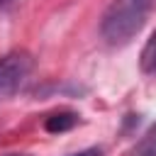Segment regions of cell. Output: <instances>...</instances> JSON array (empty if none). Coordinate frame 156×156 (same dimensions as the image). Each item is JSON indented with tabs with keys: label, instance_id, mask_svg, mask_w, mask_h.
<instances>
[{
	"label": "cell",
	"instance_id": "277c9868",
	"mask_svg": "<svg viewBox=\"0 0 156 156\" xmlns=\"http://www.w3.org/2000/svg\"><path fill=\"white\" fill-rule=\"evenodd\" d=\"M141 71L146 73H156V32L149 37L144 51H141Z\"/></svg>",
	"mask_w": 156,
	"mask_h": 156
},
{
	"label": "cell",
	"instance_id": "7a4b0ae2",
	"mask_svg": "<svg viewBox=\"0 0 156 156\" xmlns=\"http://www.w3.org/2000/svg\"><path fill=\"white\" fill-rule=\"evenodd\" d=\"M32 71V56L24 51H15L0 58V98L12 95L15 90L22 88Z\"/></svg>",
	"mask_w": 156,
	"mask_h": 156
},
{
	"label": "cell",
	"instance_id": "5b68a950",
	"mask_svg": "<svg viewBox=\"0 0 156 156\" xmlns=\"http://www.w3.org/2000/svg\"><path fill=\"white\" fill-rule=\"evenodd\" d=\"M71 156H100V149H85V151H78V154H71Z\"/></svg>",
	"mask_w": 156,
	"mask_h": 156
},
{
	"label": "cell",
	"instance_id": "3957f363",
	"mask_svg": "<svg viewBox=\"0 0 156 156\" xmlns=\"http://www.w3.org/2000/svg\"><path fill=\"white\" fill-rule=\"evenodd\" d=\"M76 124H78V115H76V112H68V110H63V112H54V115H49V117L44 119V129L51 132V134L68 132V129H73Z\"/></svg>",
	"mask_w": 156,
	"mask_h": 156
},
{
	"label": "cell",
	"instance_id": "8992f818",
	"mask_svg": "<svg viewBox=\"0 0 156 156\" xmlns=\"http://www.w3.org/2000/svg\"><path fill=\"white\" fill-rule=\"evenodd\" d=\"M7 156H24V154H7Z\"/></svg>",
	"mask_w": 156,
	"mask_h": 156
},
{
	"label": "cell",
	"instance_id": "6da1fadb",
	"mask_svg": "<svg viewBox=\"0 0 156 156\" xmlns=\"http://www.w3.org/2000/svg\"><path fill=\"white\" fill-rule=\"evenodd\" d=\"M154 0H112L102 17V37L107 44H127L146 22Z\"/></svg>",
	"mask_w": 156,
	"mask_h": 156
}]
</instances>
